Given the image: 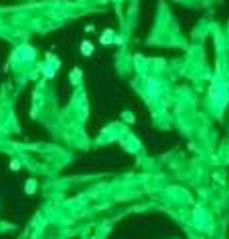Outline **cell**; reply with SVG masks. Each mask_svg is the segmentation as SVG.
I'll return each instance as SVG.
<instances>
[{"label": "cell", "instance_id": "cell-1", "mask_svg": "<svg viewBox=\"0 0 229 239\" xmlns=\"http://www.w3.org/2000/svg\"><path fill=\"white\" fill-rule=\"evenodd\" d=\"M84 52H92V46L90 44H84Z\"/></svg>", "mask_w": 229, "mask_h": 239}]
</instances>
